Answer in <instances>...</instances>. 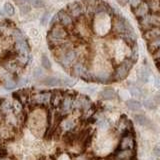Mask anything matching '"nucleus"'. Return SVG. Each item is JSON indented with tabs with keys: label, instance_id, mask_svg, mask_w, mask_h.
Segmentation results:
<instances>
[{
	"label": "nucleus",
	"instance_id": "c756f323",
	"mask_svg": "<svg viewBox=\"0 0 160 160\" xmlns=\"http://www.w3.org/2000/svg\"><path fill=\"white\" fill-rule=\"evenodd\" d=\"M41 65H42V67L46 70L51 69V62H50V60L47 57V55L43 54L41 56Z\"/></svg>",
	"mask_w": 160,
	"mask_h": 160
},
{
	"label": "nucleus",
	"instance_id": "473e14b6",
	"mask_svg": "<svg viewBox=\"0 0 160 160\" xmlns=\"http://www.w3.org/2000/svg\"><path fill=\"white\" fill-rule=\"evenodd\" d=\"M32 5L35 8H42L44 7V3L42 0H34L32 2Z\"/></svg>",
	"mask_w": 160,
	"mask_h": 160
},
{
	"label": "nucleus",
	"instance_id": "7ed1b4c3",
	"mask_svg": "<svg viewBox=\"0 0 160 160\" xmlns=\"http://www.w3.org/2000/svg\"><path fill=\"white\" fill-rule=\"evenodd\" d=\"M140 30L147 31L153 27H160V12H150L145 16L137 19Z\"/></svg>",
	"mask_w": 160,
	"mask_h": 160
},
{
	"label": "nucleus",
	"instance_id": "b1692460",
	"mask_svg": "<svg viewBox=\"0 0 160 160\" xmlns=\"http://www.w3.org/2000/svg\"><path fill=\"white\" fill-rule=\"evenodd\" d=\"M133 119H134V122L140 125V126H146L149 123V120L144 114H135L133 116Z\"/></svg>",
	"mask_w": 160,
	"mask_h": 160
},
{
	"label": "nucleus",
	"instance_id": "5701e85b",
	"mask_svg": "<svg viewBox=\"0 0 160 160\" xmlns=\"http://www.w3.org/2000/svg\"><path fill=\"white\" fill-rule=\"evenodd\" d=\"M125 104H126L127 108L131 110V111H139V110H141L142 107V104L136 99H129Z\"/></svg>",
	"mask_w": 160,
	"mask_h": 160
},
{
	"label": "nucleus",
	"instance_id": "f3484780",
	"mask_svg": "<svg viewBox=\"0 0 160 160\" xmlns=\"http://www.w3.org/2000/svg\"><path fill=\"white\" fill-rule=\"evenodd\" d=\"M0 112L4 115H9L13 112V103L8 99H0Z\"/></svg>",
	"mask_w": 160,
	"mask_h": 160
},
{
	"label": "nucleus",
	"instance_id": "20e7f679",
	"mask_svg": "<svg viewBox=\"0 0 160 160\" xmlns=\"http://www.w3.org/2000/svg\"><path fill=\"white\" fill-rule=\"evenodd\" d=\"M134 62L131 59L126 58L115 67L112 73V81H122L128 76L130 70L133 67Z\"/></svg>",
	"mask_w": 160,
	"mask_h": 160
},
{
	"label": "nucleus",
	"instance_id": "cd10ccee",
	"mask_svg": "<svg viewBox=\"0 0 160 160\" xmlns=\"http://www.w3.org/2000/svg\"><path fill=\"white\" fill-rule=\"evenodd\" d=\"M143 106L146 109L154 110L155 108H156V101L153 99H145L144 102H143Z\"/></svg>",
	"mask_w": 160,
	"mask_h": 160
},
{
	"label": "nucleus",
	"instance_id": "f03ea898",
	"mask_svg": "<svg viewBox=\"0 0 160 160\" xmlns=\"http://www.w3.org/2000/svg\"><path fill=\"white\" fill-rule=\"evenodd\" d=\"M111 31L115 34L121 37L122 35H125L127 33L133 32L134 30L130 23L127 21V19L120 16V15L115 14L112 17V25H111Z\"/></svg>",
	"mask_w": 160,
	"mask_h": 160
},
{
	"label": "nucleus",
	"instance_id": "c85d7f7f",
	"mask_svg": "<svg viewBox=\"0 0 160 160\" xmlns=\"http://www.w3.org/2000/svg\"><path fill=\"white\" fill-rule=\"evenodd\" d=\"M4 11L7 15H9V16H13L15 14V8L10 2H6L4 4Z\"/></svg>",
	"mask_w": 160,
	"mask_h": 160
},
{
	"label": "nucleus",
	"instance_id": "bb28decb",
	"mask_svg": "<svg viewBox=\"0 0 160 160\" xmlns=\"http://www.w3.org/2000/svg\"><path fill=\"white\" fill-rule=\"evenodd\" d=\"M74 126H75L74 122L72 121V120H70V119H65L61 123V128L63 130H65V131H67V132L71 131V130L74 128Z\"/></svg>",
	"mask_w": 160,
	"mask_h": 160
},
{
	"label": "nucleus",
	"instance_id": "49530a36",
	"mask_svg": "<svg viewBox=\"0 0 160 160\" xmlns=\"http://www.w3.org/2000/svg\"><path fill=\"white\" fill-rule=\"evenodd\" d=\"M22 1H27V0H22Z\"/></svg>",
	"mask_w": 160,
	"mask_h": 160
},
{
	"label": "nucleus",
	"instance_id": "6e6552de",
	"mask_svg": "<svg viewBox=\"0 0 160 160\" xmlns=\"http://www.w3.org/2000/svg\"><path fill=\"white\" fill-rule=\"evenodd\" d=\"M64 9L70 14V16L74 19V21H76L79 18H81L85 14V7L82 1H76V2L70 3Z\"/></svg>",
	"mask_w": 160,
	"mask_h": 160
},
{
	"label": "nucleus",
	"instance_id": "1a4fd4ad",
	"mask_svg": "<svg viewBox=\"0 0 160 160\" xmlns=\"http://www.w3.org/2000/svg\"><path fill=\"white\" fill-rule=\"evenodd\" d=\"M58 16V19H59V24H61L63 27L66 28L68 31H70L73 26H74V19L70 16V14L66 11L65 9H62L60 10V11L56 14Z\"/></svg>",
	"mask_w": 160,
	"mask_h": 160
},
{
	"label": "nucleus",
	"instance_id": "e433bc0d",
	"mask_svg": "<svg viewBox=\"0 0 160 160\" xmlns=\"http://www.w3.org/2000/svg\"><path fill=\"white\" fill-rule=\"evenodd\" d=\"M143 1V0H128V3H130V5H131V8H134L136 7L138 4H140Z\"/></svg>",
	"mask_w": 160,
	"mask_h": 160
},
{
	"label": "nucleus",
	"instance_id": "ea45409f",
	"mask_svg": "<svg viewBox=\"0 0 160 160\" xmlns=\"http://www.w3.org/2000/svg\"><path fill=\"white\" fill-rule=\"evenodd\" d=\"M154 86L160 90V77H155L154 79Z\"/></svg>",
	"mask_w": 160,
	"mask_h": 160
},
{
	"label": "nucleus",
	"instance_id": "a18cd8bd",
	"mask_svg": "<svg viewBox=\"0 0 160 160\" xmlns=\"http://www.w3.org/2000/svg\"><path fill=\"white\" fill-rule=\"evenodd\" d=\"M111 160H117V159H114V158H112V159H111Z\"/></svg>",
	"mask_w": 160,
	"mask_h": 160
},
{
	"label": "nucleus",
	"instance_id": "ddd939ff",
	"mask_svg": "<svg viewBox=\"0 0 160 160\" xmlns=\"http://www.w3.org/2000/svg\"><path fill=\"white\" fill-rule=\"evenodd\" d=\"M132 12L134 14V16L137 19H139L145 16V15H147L148 13H150V10H149L148 4L146 3V1L143 0V1L140 4H138L136 7L132 8Z\"/></svg>",
	"mask_w": 160,
	"mask_h": 160
},
{
	"label": "nucleus",
	"instance_id": "4468645a",
	"mask_svg": "<svg viewBox=\"0 0 160 160\" xmlns=\"http://www.w3.org/2000/svg\"><path fill=\"white\" fill-rule=\"evenodd\" d=\"M117 129H118V131L122 134L131 133V123H130V121L126 118V116H122L120 118L117 124Z\"/></svg>",
	"mask_w": 160,
	"mask_h": 160
},
{
	"label": "nucleus",
	"instance_id": "79ce46f5",
	"mask_svg": "<svg viewBox=\"0 0 160 160\" xmlns=\"http://www.w3.org/2000/svg\"><path fill=\"white\" fill-rule=\"evenodd\" d=\"M154 100H155V101H156V103H159V104H160V92H158L156 95H155Z\"/></svg>",
	"mask_w": 160,
	"mask_h": 160
},
{
	"label": "nucleus",
	"instance_id": "a878e982",
	"mask_svg": "<svg viewBox=\"0 0 160 160\" xmlns=\"http://www.w3.org/2000/svg\"><path fill=\"white\" fill-rule=\"evenodd\" d=\"M158 47H160V36L157 37V38H155V39H153V40H151V41L147 42V49H148V51L151 54Z\"/></svg>",
	"mask_w": 160,
	"mask_h": 160
},
{
	"label": "nucleus",
	"instance_id": "4c0bfd02",
	"mask_svg": "<svg viewBox=\"0 0 160 160\" xmlns=\"http://www.w3.org/2000/svg\"><path fill=\"white\" fill-rule=\"evenodd\" d=\"M48 17H49V13H48V12H45L44 15L42 16V18H41V24H42V25H45V24L47 23V21H48Z\"/></svg>",
	"mask_w": 160,
	"mask_h": 160
},
{
	"label": "nucleus",
	"instance_id": "0eeeda50",
	"mask_svg": "<svg viewBox=\"0 0 160 160\" xmlns=\"http://www.w3.org/2000/svg\"><path fill=\"white\" fill-rule=\"evenodd\" d=\"M52 91H35L31 92L30 101L36 105H48L51 101Z\"/></svg>",
	"mask_w": 160,
	"mask_h": 160
},
{
	"label": "nucleus",
	"instance_id": "f257e3e1",
	"mask_svg": "<svg viewBox=\"0 0 160 160\" xmlns=\"http://www.w3.org/2000/svg\"><path fill=\"white\" fill-rule=\"evenodd\" d=\"M111 16L107 13L95 14L91 20V28L93 34L104 36L111 30L112 20Z\"/></svg>",
	"mask_w": 160,
	"mask_h": 160
},
{
	"label": "nucleus",
	"instance_id": "423d86ee",
	"mask_svg": "<svg viewBox=\"0 0 160 160\" xmlns=\"http://www.w3.org/2000/svg\"><path fill=\"white\" fill-rule=\"evenodd\" d=\"M75 95H76V92L64 91L63 99L59 105L60 114L67 115L73 111V99H74Z\"/></svg>",
	"mask_w": 160,
	"mask_h": 160
},
{
	"label": "nucleus",
	"instance_id": "a19ab883",
	"mask_svg": "<svg viewBox=\"0 0 160 160\" xmlns=\"http://www.w3.org/2000/svg\"><path fill=\"white\" fill-rule=\"evenodd\" d=\"M116 1L119 5H121V6H125V5L128 3V0H116Z\"/></svg>",
	"mask_w": 160,
	"mask_h": 160
},
{
	"label": "nucleus",
	"instance_id": "7c9ffc66",
	"mask_svg": "<svg viewBox=\"0 0 160 160\" xmlns=\"http://www.w3.org/2000/svg\"><path fill=\"white\" fill-rule=\"evenodd\" d=\"M16 86H17V83L12 79H8L4 82V87L7 90H12L14 88H16Z\"/></svg>",
	"mask_w": 160,
	"mask_h": 160
},
{
	"label": "nucleus",
	"instance_id": "f8f14e48",
	"mask_svg": "<svg viewBox=\"0 0 160 160\" xmlns=\"http://www.w3.org/2000/svg\"><path fill=\"white\" fill-rule=\"evenodd\" d=\"M14 50L17 55H30V46L27 39L14 43Z\"/></svg>",
	"mask_w": 160,
	"mask_h": 160
},
{
	"label": "nucleus",
	"instance_id": "72a5a7b5",
	"mask_svg": "<svg viewBox=\"0 0 160 160\" xmlns=\"http://www.w3.org/2000/svg\"><path fill=\"white\" fill-rule=\"evenodd\" d=\"M41 75H42V69L41 68L37 67V68L34 69V71H33V77L34 78H39Z\"/></svg>",
	"mask_w": 160,
	"mask_h": 160
},
{
	"label": "nucleus",
	"instance_id": "39448f33",
	"mask_svg": "<svg viewBox=\"0 0 160 160\" xmlns=\"http://www.w3.org/2000/svg\"><path fill=\"white\" fill-rule=\"evenodd\" d=\"M69 36H70V33H69L68 30L59 23L50 26V29H49L48 34H47V37L56 39V40H60V41L67 40L69 38Z\"/></svg>",
	"mask_w": 160,
	"mask_h": 160
},
{
	"label": "nucleus",
	"instance_id": "412c9836",
	"mask_svg": "<svg viewBox=\"0 0 160 160\" xmlns=\"http://www.w3.org/2000/svg\"><path fill=\"white\" fill-rule=\"evenodd\" d=\"M99 97L102 100H112L116 97V92L111 87H106L101 90L99 93Z\"/></svg>",
	"mask_w": 160,
	"mask_h": 160
},
{
	"label": "nucleus",
	"instance_id": "6ab92c4d",
	"mask_svg": "<svg viewBox=\"0 0 160 160\" xmlns=\"http://www.w3.org/2000/svg\"><path fill=\"white\" fill-rule=\"evenodd\" d=\"M160 36V27H153L147 31L143 32V38L146 40V42L151 41V40Z\"/></svg>",
	"mask_w": 160,
	"mask_h": 160
},
{
	"label": "nucleus",
	"instance_id": "393cba45",
	"mask_svg": "<svg viewBox=\"0 0 160 160\" xmlns=\"http://www.w3.org/2000/svg\"><path fill=\"white\" fill-rule=\"evenodd\" d=\"M150 12H160V0H145Z\"/></svg>",
	"mask_w": 160,
	"mask_h": 160
},
{
	"label": "nucleus",
	"instance_id": "2eb2a0df",
	"mask_svg": "<svg viewBox=\"0 0 160 160\" xmlns=\"http://www.w3.org/2000/svg\"><path fill=\"white\" fill-rule=\"evenodd\" d=\"M63 96H64V91H61V90H53L51 101H50V104L52 105V107L59 108V105L62 101Z\"/></svg>",
	"mask_w": 160,
	"mask_h": 160
},
{
	"label": "nucleus",
	"instance_id": "37998d69",
	"mask_svg": "<svg viewBox=\"0 0 160 160\" xmlns=\"http://www.w3.org/2000/svg\"><path fill=\"white\" fill-rule=\"evenodd\" d=\"M148 160H159V158H158V157H155V156H154V157H151V158H149Z\"/></svg>",
	"mask_w": 160,
	"mask_h": 160
},
{
	"label": "nucleus",
	"instance_id": "aec40b11",
	"mask_svg": "<svg viewBox=\"0 0 160 160\" xmlns=\"http://www.w3.org/2000/svg\"><path fill=\"white\" fill-rule=\"evenodd\" d=\"M42 84L46 85V86H63V81L62 78H58V77H54V76H50L46 77L41 81Z\"/></svg>",
	"mask_w": 160,
	"mask_h": 160
},
{
	"label": "nucleus",
	"instance_id": "c9c22d12",
	"mask_svg": "<svg viewBox=\"0 0 160 160\" xmlns=\"http://www.w3.org/2000/svg\"><path fill=\"white\" fill-rule=\"evenodd\" d=\"M152 56H153L154 61H155V60H160V47H158V48L152 53Z\"/></svg>",
	"mask_w": 160,
	"mask_h": 160
},
{
	"label": "nucleus",
	"instance_id": "4be33fe9",
	"mask_svg": "<svg viewBox=\"0 0 160 160\" xmlns=\"http://www.w3.org/2000/svg\"><path fill=\"white\" fill-rule=\"evenodd\" d=\"M128 90H129L130 94H131L134 98H143L144 97L143 89L140 88L139 86H137V85H135V84L129 85Z\"/></svg>",
	"mask_w": 160,
	"mask_h": 160
},
{
	"label": "nucleus",
	"instance_id": "9b49d317",
	"mask_svg": "<svg viewBox=\"0 0 160 160\" xmlns=\"http://www.w3.org/2000/svg\"><path fill=\"white\" fill-rule=\"evenodd\" d=\"M135 138L133 136L132 132L131 133H126L123 134L119 141L118 149H135Z\"/></svg>",
	"mask_w": 160,
	"mask_h": 160
},
{
	"label": "nucleus",
	"instance_id": "c03bdc74",
	"mask_svg": "<svg viewBox=\"0 0 160 160\" xmlns=\"http://www.w3.org/2000/svg\"><path fill=\"white\" fill-rule=\"evenodd\" d=\"M2 144H3V139L0 137V146H2Z\"/></svg>",
	"mask_w": 160,
	"mask_h": 160
},
{
	"label": "nucleus",
	"instance_id": "9d476101",
	"mask_svg": "<svg viewBox=\"0 0 160 160\" xmlns=\"http://www.w3.org/2000/svg\"><path fill=\"white\" fill-rule=\"evenodd\" d=\"M113 158L117 160H135L136 152L135 149H117L114 152Z\"/></svg>",
	"mask_w": 160,
	"mask_h": 160
},
{
	"label": "nucleus",
	"instance_id": "a211bd4d",
	"mask_svg": "<svg viewBox=\"0 0 160 160\" xmlns=\"http://www.w3.org/2000/svg\"><path fill=\"white\" fill-rule=\"evenodd\" d=\"M150 78V71L147 67L141 66L137 70V79L141 83H147Z\"/></svg>",
	"mask_w": 160,
	"mask_h": 160
},
{
	"label": "nucleus",
	"instance_id": "58836bf2",
	"mask_svg": "<svg viewBox=\"0 0 160 160\" xmlns=\"http://www.w3.org/2000/svg\"><path fill=\"white\" fill-rule=\"evenodd\" d=\"M99 126L101 128H106L108 126V121L106 119H102L101 121L99 122Z\"/></svg>",
	"mask_w": 160,
	"mask_h": 160
},
{
	"label": "nucleus",
	"instance_id": "2f4dec72",
	"mask_svg": "<svg viewBox=\"0 0 160 160\" xmlns=\"http://www.w3.org/2000/svg\"><path fill=\"white\" fill-rule=\"evenodd\" d=\"M153 155L155 157L160 158V142H158L157 144H155V146L153 147Z\"/></svg>",
	"mask_w": 160,
	"mask_h": 160
},
{
	"label": "nucleus",
	"instance_id": "dca6fc26",
	"mask_svg": "<svg viewBox=\"0 0 160 160\" xmlns=\"http://www.w3.org/2000/svg\"><path fill=\"white\" fill-rule=\"evenodd\" d=\"M95 82L99 83H109L112 81V74L108 73L107 71H99L97 73H94Z\"/></svg>",
	"mask_w": 160,
	"mask_h": 160
},
{
	"label": "nucleus",
	"instance_id": "f704fd0d",
	"mask_svg": "<svg viewBox=\"0 0 160 160\" xmlns=\"http://www.w3.org/2000/svg\"><path fill=\"white\" fill-rule=\"evenodd\" d=\"M8 155V152H7V150L6 148H4L2 146H0V159H2V158H5Z\"/></svg>",
	"mask_w": 160,
	"mask_h": 160
}]
</instances>
